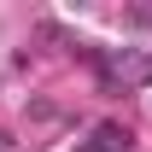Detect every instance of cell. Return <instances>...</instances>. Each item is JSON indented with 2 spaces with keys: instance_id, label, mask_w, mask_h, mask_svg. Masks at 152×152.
<instances>
[{
  "instance_id": "1",
  "label": "cell",
  "mask_w": 152,
  "mask_h": 152,
  "mask_svg": "<svg viewBox=\"0 0 152 152\" xmlns=\"http://www.w3.org/2000/svg\"><path fill=\"white\" fill-rule=\"evenodd\" d=\"M12 146H18V140H12V134H6V129H0V152H12Z\"/></svg>"
}]
</instances>
